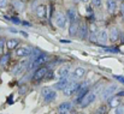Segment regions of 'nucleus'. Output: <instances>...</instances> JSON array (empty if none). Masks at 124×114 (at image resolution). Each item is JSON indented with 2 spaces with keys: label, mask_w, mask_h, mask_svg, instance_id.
Here are the masks:
<instances>
[{
  "label": "nucleus",
  "mask_w": 124,
  "mask_h": 114,
  "mask_svg": "<svg viewBox=\"0 0 124 114\" xmlns=\"http://www.w3.org/2000/svg\"><path fill=\"white\" fill-rule=\"evenodd\" d=\"M95 97H96V94L95 93H93V91H89L84 97L82 99V101H81V103H80V107L81 108H85V107H88L90 103H93L94 102V100H95Z\"/></svg>",
  "instance_id": "nucleus-5"
},
{
  "label": "nucleus",
  "mask_w": 124,
  "mask_h": 114,
  "mask_svg": "<svg viewBox=\"0 0 124 114\" xmlns=\"http://www.w3.org/2000/svg\"><path fill=\"white\" fill-rule=\"evenodd\" d=\"M8 59H10V54H4V55L0 58V66H5V65L7 64Z\"/></svg>",
  "instance_id": "nucleus-23"
},
{
  "label": "nucleus",
  "mask_w": 124,
  "mask_h": 114,
  "mask_svg": "<svg viewBox=\"0 0 124 114\" xmlns=\"http://www.w3.org/2000/svg\"><path fill=\"white\" fill-rule=\"evenodd\" d=\"M62 114H69V113H62Z\"/></svg>",
  "instance_id": "nucleus-41"
},
{
  "label": "nucleus",
  "mask_w": 124,
  "mask_h": 114,
  "mask_svg": "<svg viewBox=\"0 0 124 114\" xmlns=\"http://www.w3.org/2000/svg\"><path fill=\"white\" fill-rule=\"evenodd\" d=\"M104 50H106V52H111V53H119V52H121L117 47H115V48H113V47H106Z\"/></svg>",
  "instance_id": "nucleus-26"
},
{
  "label": "nucleus",
  "mask_w": 124,
  "mask_h": 114,
  "mask_svg": "<svg viewBox=\"0 0 124 114\" xmlns=\"http://www.w3.org/2000/svg\"><path fill=\"white\" fill-rule=\"evenodd\" d=\"M85 75V69L83 67H76L75 71H74V75H72V78L71 79H76V78H82L83 76Z\"/></svg>",
  "instance_id": "nucleus-19"
},
{
  "label": "nucleus",
  "mask_w": 124,
  "mask_h": 114,
  "mask_svg": "<svg viewBox=\"0 0 124 114\" xmlns=\"http://www.w3.org/2000/svg\"><path fill=\"white\" fill-rule=\"evenodd\" d=\"M7 6V0H0V8Z\"/></svg>",
  "instance_id": "nucleus-35"
},
{
  "label": "nucleus",
  "mask_w": 124,
  "mask_h": 114,
  "mask_svg": "<svg viewBox=\"0 0 124 114\" xmlns=\"http://www.w3.org/2000/svg\"><path fill=\"white\" fill-rule=\"evenodd\" d=\"M19 44V40H17V38H8L7 41H6V47H7V49H10V50H12V49H16V47Z\"/></svg>",
  "instance_id": "nucleus-16"
},
{
  "label": "nucleus",
  "mask_w": 124,
  "mask_h": 114,
  "mask_svg": "<svg viewBox=\"0 0 124 114\" xmlns=\"http://www.w3.org/2000/svg\"><path fill=\"white\" fill-rule=\"evenodd\" d=\"M72 108V105H71V102H69V101H65V102H62L59 106H58V108H57V111H58V113H69V111Z\"/></svg>",
  "instance_id": "nucleus-12"
},
{
  "label": "nucleus",
  "mask_w": 124,
  "mask_h": 114,
  "mask_svg": "<svg viewBox=\"0 0 124 114\" xmlns=\"http://www.w3.org/2000/svg\"><path fill=\"white\" fill-rule=\"evenodd\" d=\"M89 40L92 42H98V33H89Z\"/></svg>",
  "instance_id": "nucleus-25"
},
{
  "label": "nucleus",
  "mask_w": 124,
  "mask_h": 114,
  "mask_svg": "<svg viewBox=\"0 0 124 114\" xmlns=\"http://www.w3.org/2000/svg\"><path fill=\"white\" fill-rule=\"evenodd\" d=\"M105 113H106V106H101V107H99V108L95 111L94 114H105Z\"/></svg>",
  "instance_id": "nucleus-27"
},
{
  "label": "nucleus",
  "mask_w": 124,
  "mask_h": 114,
  "mask_svg": "<svg viewBox=\"0 0 124 114\" xmlns=\"http://www.w3.org/2000/svg\"><path fill=\"white\" fill-rule=\"evenodd\" d=\"M74 2H81V0H72Z\"/></svg>",
  "instance_id": "nucleus-39"
},
{
  "label": "nucleus",
  "mask_w": 124,
  "mask_h": 114,
  "mask_svg": "<svg viewBox=\"0 0 124 114\" xmlns=\"http://www.w3.org/2000/svg\"><path fill=\"white\" fill-rule=\"evenodd\" d=\"M52 90H53V89H51V88H48V86L43 88V89H42V91H41V93H42V96H46V95H47L49 91H52Z\"/></svg>",
  "instance_id": "nucleus-32"
},
{
  "label": "nucleus",
  "mask_w": 124,
  "mask_h": 114,
  "mask_svg": "<svg viewBox=\"0 0 124 114\" xmlns=\"http://www.w3.org/2000/svg\"><path fill=\"white\" fill-rule=\"evenodd\" d=\"M115 114H124V106H117L115 109Z\"/></svg>",
  "instance_id": "nucleus-28"
},
{
  "label": "nucleus",
  "mask_w": 124,
  "mask_h": 114,
  "mask_svg": "<svg viewBox=\"0 0 124 114\" xmlns=\"http://www.w3.org/2000/svg\"><path fill=\"white\" fill-rule=\"evenodd\" d=\"M121 11H122V14H123V17H124V1L122 2V5H121Z\"/></svg>",
  "instance_id": "nucleus-36"
},
{
  "label": "nucleus",
  "mask_w": 124,
  "mask_h": 114,
  "mask_svg": "<svg viewBox=\"0 0 124 114\" xmlns=\"http://www.w3.org/2000/svg\"><path fill=\"white\" fill-rule=\"evenodd\" d=\"M75 114H84V113H82V112H77V113H75Z\"/></svg>",
  "instance_id": "nucleus-40"
},
{
  "label": "nucleus",
  "mask_w": 124,
  "mask_h": 114,
  "mask_svg": "<svg viewBox=\"0 0 124 114\" xmlns=\"http://www.w3.org/2000/svg\"><path fill=\"white\" fill-rule=\"evenodd\" d=\"M90 1H92V5L94 7H99L101 5V2H102V0H90Z\"/></svg>",
  "instance_id": "nucleus-31"
},
{
  "label": "nucleus",
  "mask_w": 124,
  "mask_h": 114,
  "mask_svg": "<svg viewBox=\"0 0 124 114\" xmlns=\"http://www.w3.org/2000/svg\"><path fill=\"white\" fill-rule=\"evenodd\" d=\"M117 88H118V86H117L116 84H111V85H108L107 88H105V89L102 90V93H101V99H102L104 101H106V100H108L110 97H112V96L115 95Z\"/></svg>",
  "instance_id": "nucleus-3"
},
{
  "label": "nucleus",
  "mask_w": 124,
  "mask_h": 114,
  "mask_svg": "<svg viewBox=\"0 0 124 114\" xmlns=\"http://www.w3.org/2000/svg\"><path fill=\"white\" fill-rule=\"evenodd\" d=\"M66 18L69 22H74V21H77V16H76V11L74 8H69L66 11Z\"/></svg>",
  "instance_id": "nucleus-20"
},
{
  "label": "nucleus",
  "mask_w": 124,
  "mask_h": 114,
  "mask_svg": "<svg viewBox=\"0 0 124 114\" xmlns=\"http://www.w3.org/2000/svg\"><path fill=\"white\" fill-rule=\"evenodd\" d=\"M68 22H69V21H68V18H66V16H65L64 13L57 12V13L54 14V23H55L57 27H59V28H65Z\"/></svg>",
  "instance_id": "nucleus-4"
},
{
  "label": "nucleus",
  "mask_w": 124,
  "mask_h": 114,
  "mask_svg": "<svg viewBox=\"0 0 124 114\" xmlns=\"http://www.w3.org/2000/svg\"><path fill=\"white\" fill-rule=\"evenodd\" d=\"M47 60H48L47 55L41 53V54H40L39 57H36L34 60H30V64H29L28 70H36V67H38V66H41L42 64H45Z\"/></svg>",
  "instance_id": "nucleus-1"
},
{
  "label": "nucleus",
  "mask_w": 124,
  "mask_h": 114,
  "mask_svg": "<svg viewBox=\"0 0 124 114\" xmlns=\"http://www.w3.org/2000/svg\"><path fill=\"white\" fill-rule=\"evenodd\" d=\"M108 40V34L105 29H101L98 31V42H100L101 44H105Z\"/></svg>",
  "instance_id": "nucleus-13"
},
{
  "label": "nucleus",
  "mask_w": 124,
  "mask_h": 114,
  "mask_svg": "<svg viewBox=\"0 0 124 114\" xmlns=\"http://www.w3.org/2000/svg\"><path fill=\"white\" fill-rule=\"evenodd\" d=\"M70 72H71L70 65H66V66H63V67L59 69L58 75H59V77H68V76H70Z\"/></svg>",
  "instance_id": "nucleus-18"
},
{
  "label": "nucleus",
  "mask_w": 124,
  "mask_h": 114,
  "mask_svg": "<svg viewBox=\"0 0 124 114\" xmlns=\"http://www.w3.org/2000/svg\"><path fill=\"white\" fill-rule=\"evenodd\" d=\"M35 11H36V16L39 18H46V16H47V7H46V5H39Z\"/></svg>",
  "instance_id": "nucleus-15"
},
{
  "label": "nucleus",
  "mask_w": 124,
  "mask_h": 114,
  "mask_svg": "<svg viewBox=\"0 0 124 114\" xmlns=\"http://www.w3.org/2000/svg\"><path fill=\"white\" fill-rule=\"evenodd\" d=\"M108 40L111 42H117L119 40V31L117 28H112L108 33Z\"/></svg>",
  "instance_id": "nucleus-14"
},
{
  "label": "nucleus",
  "mask_w": 124,
  "mask_h": 114,
  "mask_svg": "<svg viewBox=\"0 0 124 114\" xmlns=\"http://www.w3.org/2000/svg\"><path fill=\"white\" fill-rule=\"evenodd\" d=\"M106 8L110 13H113L117 8V1L116 0H107L106 1Z\"/></svg>",
  "instance_id": "nucleus-17"
},
{
  "label": "nucleus",
  "mask_w": 124,
  "mask_h": 114,
  "mask_svg": "<svg viewBox=\"0 0 124 114\" xmlns=\"http://www.w3.org/2000/svg\"><path fill=\"white\" fill-rule=\"evenodd\" d=\"M117 96H118V97H121V96H124V90H123V91H119V93L117 94Z\"/></svg>",
  "instance_id": "nucleus-37"
},
{
  "label": "nucleus",
  "mask_w": 124,
  "mask_h": 114,
  "mask_svg": "<svg viewBox=\"0 0 124 114\" xmlns=\"http://www.w3.org/2000/svg\"><path fill=\"white\" fill-rule=\"evenodd\" d=\"M29 64H30V59H25V60H23V61H21L16 67H15V70H13V75L15 76H17V75H21L24 70H27L28 67H29Z\"/></svg>",
  "instance_id": "nucleus-6"
},
{
  "label": "nucleus",
  "mask_w": 124,
  "mask_h": 114,
  "mask_svg": "<svg viewBox=\"0 0 124 114\" xmlns=\"http://www.w3.org/2000/svg\"><path fill=\"white\" fill-rule=\"evenodd\" d=\"M5 46H6L5 40H4V38H0V54L4 53V48H5Z\"/></svg>",
  "instance_id": "nucleus-29"
},
{
  "label": "nucleus",
  "mask_w": 124,
  "mask_h": 114,
  "mask_svg": "<svg viewBox=\"0 0 124 114\" xmlns=\"http://www.w3.org/2000/svg\"><path fill=\"white\" fill-rule=\"evenodd\" d=\"M13 5H15V7H16L18 11H22V10L24 8V5H23V2H22V1L16 0V1H13Z\"/></svg>",
  "instance_id": "nucleus-24"
},
{
  "label": "nucleus",
  "mask_w": 124,
  "mask_h": 114,
  "mask_svg": "<svg viewBox=\"0 0 124 114\" xmlns=\"http://www.w3.org/2000/svg\"><path fill=\"white\" fill-rule=\"evenodd\" d=\"M119 103H121V101H119L118 96H112V97L108 99V106L110 107H117V106H119Z\"/></svg>",
  "instance_id": "nucleus-22"
},
{
  "label": "nucleus",
  "mask_w": 124,
  "mask_h": 114,
  "mask_svg": "<svg viewBox=\"0 0 124 114\" xmlns=\"http://www.w3.org/2000/svg\"><path fill=\"white\" fill-rule=\"evenodd\" d=\"M77 36L81 38V40H85V38L89 36V28L82 23V24H80V28H78V34H77Z\"/></svg>",
  "instance_id": "nucleus-10"
},
{
  "label": "nucleus",
  "mask_w": 124,
  "mask_h": 114,
  "mask_svg": "<svg viewBox=\"0 0 124 114\" xmlns=\"http://www.w3.org/2000/svg\"><path fill=\"white\" fill-rule=\"evenodd\" d=\"M89 33H98V28H96L95 23H92L89 25Z\"/></svg>",
  "instance_id": "nucleus-30"
},
{
  "label": "nucleus",
  "mask_w": 124,
  "mask_h": 114,
  "mask_svg": "<svg viewBox=\"0 0 124 114\" xmlns=\"http://www.w3.org/2000/svg\"><path fill=\"white\" fill-rule=\"evenodd\" d=\"M45 78H47V79H52L53 78V72L51 71V70H48L47 71V73H46V77Z\"/></svg>",
  "instance_id": "nucleus-34"
},
{
  "label": "nucleus",
  "mask_w": 124,
  "mask_h": 114,
  "mask_svg": "<svg viewBox=\"0 0 124 114\" xmlns=\"http://www.w3.org/2000/svg\"><path fill=\"white\" fill-rule=\"evenodd\" d=\"M31 53H33V49L30 47H27V46H22V47H18L16 49V55L21 57V58L29 57V55H31Z\"/></svg>",
  "instance_id": "nucleus-8"
},
{
  "label": "nucleus",
  "mask_w": 124,
  "mask_h": 114,
  "mask_svg": "<svg viewBox=\"0 0 124 114\" xmlns=\"http://www.w3.org/2000/svg\"><path fill=\"white\" fill-rule=\"evenodd\" d=\"M78 28H80V24H78V21H74V22H70V25H69V35L70 36H76L78 34Z\"/></svg>",
  "instance_id": "nucleus-11"
},
{
  "label": "nucleus",
  "mask_w": 124,
  "mask_h": 114,
  "mask_svg": "<svg viewBox=\"0 0 124 114\" xmlns=\"http://www.w3.org/2000/svg\"><path fill=\"white\" fill-rule=\"evenodd\" d=\"M115 78L118 80V82H121V83H123L124 84V76H119V75H115Z\"/></svg>",
  "instance_id": "nucleus-33"
},
{
  "label": "nucleus",
  "mask_w": 124,
  "mask_h": 114,
  "mask_svg": "<svg viewBox=\"0 0 124 114\" xmlns=\"http://www.w3.org/2000/svg\"><path fill=\"white\" fill-rule=\"evenodd\" d=\"M123 106H124V105H123Z\"/></svg>",
  "instance_id": "nucleus-42"
},
{
  "label": "nucleus",
  "mask_w": 124,
  "mask_h": 114,
  "mask_svg": "<svg viewBox=\"0 0 124 114\" xmlns=\"http://www.w3.org/2000/svg\"><path fill=\"white\" fill-rule=\"evenodd\" d=\"M48 70H49V69L46 67V66H41V67L36 69L35 72H34V75H33V79H34V80H38V82L43 79V78L46 77V73H47Z\"/></svg>",
  "instance_id": "nucleus-7"
},
{
  "label": "nucleus",
  "mask_w": 124,
  "mask_h": 114,
  "mask_svg": "<svg viewBox=\"0 0 124 114\" xmlns=\"http://www.w3.org/2000/svg\"><path fill=\"white\" fill-rule=\"evenodd\" d=\"M70 82H72V80H71V78H70L69 76L68 77H60V78H59V80L54 84V86H53V88H54L55 90H63V89H64V88L70 83Z\"/></svg>",
  "instance_id": "nucleus-9"
},
{
  "label": "nucleus",
  "mask_w": 124,
  "mask_h": 114,
  "mask_svg": "<svg viewBox=\"0 0 124 114\" xmlns=\"http://www.w3.org/2000/svg\"><path fill=\"white\" fill-rule=\"evenodd\" d=\"M88 1H90V0H81V2H83V4H87Z\"/></svg>",
  "instance_id": "nucleus-38"
},
{
  "label": "nucleus",
  "mask_w": 124,
  "mask_h": 114,
  "mask_svg": "<svg viewBox=\"0 0 124 114\" xmlns=\"http://www.w3.org/2000/svg\"><path fill=\"white\" fill-rule=\"evenodd\" d=\"M80 86H81V84H78V83H76V82H70V83L63 89V94H64L65 96H71V95H74L75 93H77V90L80 89Z\"/></svg>",
  "instance_id": "nucleus-2"
},
{
  "label": "nucleus",
  "mask_w": 124,
  "mask_h": 114,
  "mask_svg": "<svg viewBox=\"0 0 124 114\" xmlns=\"http://www.w3.org/2000/svg\"><path fill=\"white\" fill-rule=\"evenodd\" d=\"M55 97H57V93H55V90H52V91H49L46 96H43V100H45V102L49 103V102L54 101Z\"/></svg>",
  "instance_id": "nucleus-21"
}]
</instances>
